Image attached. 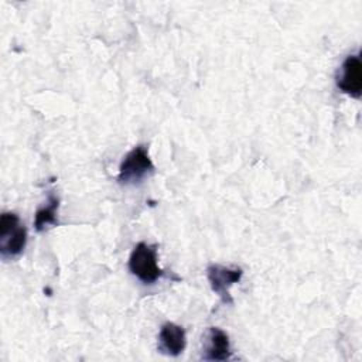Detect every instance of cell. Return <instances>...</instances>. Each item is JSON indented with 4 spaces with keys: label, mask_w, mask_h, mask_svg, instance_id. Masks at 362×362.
Returning a JSON list of instances; mask_svg holds the SVG:
<instances>
[{
    "label": "cell",
    "mask_w": 362,
    "mask_h": 362,
    "mask_svg": "<svg viewBox=\"0 0 362 362\" xmlns=\"http://www.w3.org/2000/svg\"><path fill=\"white\" fill-rule=\"evenodd\" d=\"M58 205H59L58 198L55 195H49L48 204L37 211L35 219H34V226H35V229L38 232L44 230L49 225H55L57 223Z\"/></svg>",
    "instance_id": "cell-8"
},
{
    "label": "cell",
    "mask_w": 362,
    "mask_h": 362,
    "mask_svg": "<svg viewBox=\"0 0 362 362\" xmlns=\"http://www.w3.org/2000/svg\"><path fill=\"white\" fill-rule=\"evenodd\" d=\"M129 269L139 280L146 284L154 283L163 274V270L157 263L156 247L144 242H140L134 246L129 257Z\"/></svg>",
    "instance_id": "cell-3"
},
{
    "label": "cell",
    "mask_w": 362,
    "mask_h": 362,
    "mask_svg": "<svg viewBox=\"0 0 362 362\" xmlns=\"http://www.w3.org/2000/svg\"><path fill=\"white\" fill-rule=\"evenodd\" d=\"M232 356L229 337L216 327H209L204 335V354L205 361H226Z\"/></svg>",
    "instance_id": "cell-6"
},
{
    "label": "cell",
    "mask_w": 362,
    "mask_h": 362,
    "mask_svg": "<svg viewBox=\"0 0 362 362\" xmlns=\"http://www.w3.org/2000/svg\"><path fill=\"white\" fill-rule=\"evenodd\" d=\"M208 280L212 291H215L221 300L226 304H232L233 300L229 294V288L232 284L238 283L243 274L240 267H226L221 264H211L206 269Z\"/></svg>",
    "instance_id": "cell-4"
},
{
    "label": "cell",
    "mask_w": 362,
    "mask_h": 362,
    "mask_svg": "<svg viewBox=\"0 0 362 362\" xmlns=\"http://www.w3.org/2000/svg\"><path fill=\"white\" fill-rule=\"evenodd\" d=\"M27 242V229L13 212H3L0 216V253L10 259L20 255Z\"/></svg>",
    "instance_id": "cell-1"
},
{
    "label": "cell",
    "mask_w": 362,
    "mask_h": 362,
    "mask_svg": "<svg viewBox=\"0 0 362 362\" xmlns=\"http://www.w3.org/2000/svg\"><path fill=\"white\" fill-rule=\"evenodd\" d=\"M338 88L352 96L359 98L362 92V62L359 59V55H349L344 61L341 66V74L337 79Z\"/></svg>",
    "instance_id": "cell-5"
},
{
    "label": "cell",
    "mask_w": 362,
    "mask_h": 362,
    "mask_svg": "<svg viewBox=\"0 0 362 362\" xmlns=\"http://www.w3.org/2000/svg\"><path fill=\"white\" fill-rule=\"evenodd\" d=\"M187 345L185 331L182 327L174 322H165L158 334V349L161 354L177 356L180 355Z\"/></svg>",
    "instance_id": "cell-7"
},
{
    "label": "cell",
    "mask_w": 362,
    "mask_h": 362,
    "mask_svg": "<svg viewBox=\"0 0 362 362\" xmlns=\"http://www.w3.org/2000/svg\"><path fill=\"white\" fill-rule=\"evenodd\" d=\"M154 171V164L144 146H137L126 154L120 167L117 180L124 185H136Z\"/></svg>",
    "instance_id": "cell-2"
}]
</instances>
